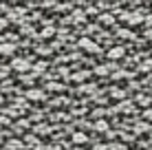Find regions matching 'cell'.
Listing matches in <instances>:
<instances>
[{"label":"cell","instance_id":"obj_1","mask_svg":"<svg viewBox=\"0 0 152 150\" xmlns=\"http://www.w3.org/2000/svg\"><path fill=\"white\" fill-rule=\"evenodd\" d=\"M121 53H124L121 49H113V51H110V58H119V55H121Z\"/></svg>","mask_w":152,"mask_h":150}]
</instances>
